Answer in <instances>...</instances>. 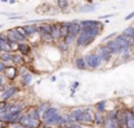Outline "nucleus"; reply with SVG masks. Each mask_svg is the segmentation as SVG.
Returning <instances> with one entry per match:
<instances>
[{
    "label": "nucleus",
    "mask_w": 134,
    "mask_h": 128,
    "mask_svg": "<svg viewBox=\"0 0 134 128\" xmlns=\"http://www.w3.org/2000/svg\"><path fill=\"white\" fill-rule=\"evenodd\" d=\"M1 3H8V0H1Z\"/></svg>",
    "instance_id": "obj_45"
},
{
    "label": "nucleus",
    "mask_w": 134,
    "mask_h": 128,
    "mask_svg": "<svg viewBox=\"0 0 134 128\" xmlns=\"http://www.w3.org/2000/svg\"><path fill=\"white\" fill-rule=\"evenodd\" d=\"M107 103H108V101L107 100H101V101H99V102H96L95 103V105H94L95 112H96V113H100V114H106Z\"/></svg>",
    "instance_id": "obj_22"
},
{
    "label": "nucleus",
    "mask_w": 134,
    "mask_h": 128,
    "mask_svg": "<svg viewBox=\"0 0 134 128\" xmlns=\"http://www.w3.org/2000/svg\"><path fill=\"white\" fill-rule=\"evenodd\" d=\"M12 52H0V62L8 65V63H12Z\"/></svg>",
    "instance_id": "obj_25"
},
{
    "label": "nucleus",
    "mask_w": 134,
    "mask_h": 128,
    "mask_svg": "<svg viewBox=\"0 0 134 128\" xmlns=\"http://www.w3.org/2000/svg\"><path fill=\"white\" fill-rule=\"evenodd\" d=\"M38 128H55V127H51V126L46 125V123L41 122V125H39V127H38Z\"/></svg>",
    "instance_id": "obj_38"
},
{
    "label": "nucleus",
    "mask_w": 134,
    "mask_h": 128,
    "mask_svg": "<svg viewBox=\"0 0 134 128\" xmlns=\"http://www.w3.org/2000/svg\"><path fill=\"white\" fill-rule=\"evenodd\" d=\"M8 3H10L11 5H13V4H15V0H8Z\"/></svg>",
    "instance_id": "obj_42"
},
{
    "label": "nucleus",
    "mask_w": 134,
    "mask_h": 128,
    "mask_svg": "<svg viewBox=\"0 0 134 128\" xmlns=\"http://www.w3.org/2000/svg\"><path fill=\"white\" fill-rule=\"evenodd\" d=\"M51 82H56V77H55V76H52V77H51Z\"/></svg>",
    "instance_id": "obj_44"
},
{
    "label": "nucleus",
    "mask_w": 134,
    "mask_h": 128,
    "mask_svg": "<svg viewBox=\"0 0 134 128\" xmlns=\"http://www.w3.org/2000/svg\"><path fill=\"white\" fill-rule=\"evenodd\" d=\"M80 87V82H77V81H75V82H72V84H71V96H74V94H75V91L77 90V88Z\"/></svg>",
    "instance_id": "obj_30"
},
{
    "label": "nucleus",
    "mask_w": 134,
    "mask_h": 128,
    "mask_svg": "<svg viewBox=\"0 0 134 128\" xmlns=\"http://www.w3.org/2000/svg\"><path fill=\"white\" fill-rule=\"evenodd\" d=\"M81 33V25H80V20H72L70 21V25H69V32L66 36H69L72 39H76L77 36Z\"/></svg>",
    "instance_id": "obj_10"
},
{
    "label": "nucleus",
    "mask_w": 134,
    "mask_h": 128,
    "mask_svg": "<svg viewBox=\"0 0 134 128\" xmlns=\"http://www.w3.org/2000/svg\"><path fill=\"white\" fill-rule=\"evenodd\" d=\"M11 84V82H8L7 81V78L5 77V76L3 75V74H0V85H10Z\"/></svg>",
    "instance_id": "obj_29"
},
{
    "label": "nucleus",
    "mask_w": 134,
    "mask_h": 128,
    "mask_svg": "<svg viewBox=\"0 0 134 128\" xmlns=\"http://www.w3.org/2000/svg\"><path fill=\"white\" fill-rule=\"evenodd\" d=\"M63 128H70L69 126H63Z\"/></svg>",
    "instance_id": "obj_46"
},
{
    "label": "nucleus",
    "mask_w": 134,
    "mask_h": 128,
    "mask_svg": "<svg viewBox=\"0 0 134 128\" xmlns=\"http://www.w3.org/2000/svg\"><path fill=\"white\" fill-rule=\"evenodd\" d=\"M6 68H7V65H6L5 63L0 62V74H4V71L6 70Z\"/></svg>",
    "instance_id": "obj_36"
},
{
    "label": "nucleus",
    "mask_w": 134,
    "mask_h": 128,
    "mask_svg": "<svg viewBox=\"0 0 134 128\" xmlns=\"http://www.w3.org/2000/svg\"><path fill=\"white\" fill-rule=\"evenodd\" d=\"M50 36L53 42H57L61 39V33H59V23L58 21H51L50 23Z\"/></svg>",
    "instance_id": "obj_13"
},
{
    "label": "nucleus",
    "mask_w": 134,
    "mask_h": 128,
    "mask_svg": "<svg viewBox=\"0 0 134 128\" xmlns=\"http://www.w3.org/2000/svg\"><path fill=\"white\" fill-rule=\"evenodd\" d=\"M69 25H70V21H66V20H64V21H61V23H59V33H61V39H64V38L66 37V35H68V32H69Z\"/></svg>",
    "instance_id": "obj_24"
},
{
    "label": "nucleus",
    "mask_w": 134,
    "mask_h": 128,
    "mask_svg": "<svg viewBox=\"0 0 134 128\" xmlns=\"http://www.w3.org/2000/svg\"><path fill=\"white\" fill-rule=\"evenodd\" d=\"M38 37L42 44H45V45L52 44L53 40L50 36V23L38 24Z\"/></svg>",
    "instance_id": "obj_2"
},
{
    "label": "nucleus",
    "mask_w": 134,
    "mask_h": 128,
    "mask_svg": "<svg viewBox=\"0 0 134 128\" xmlns=\"http://www.w3.org/2000/svg\"><path fill=\"white\" fill-rule=\"evenodd\" d=\"M33 83V74L32 73H26L23 76H20V85L24 88H27Z\"/></svg>",
    "instance_id": "obj_21"
},
{
    "label": "nucleus",
    "mask_w": 134,
    "mask_h": 128,
    "mask_svg": "<svg viewBox=\"0 0 134 128\" xmlns=\"http://www.w3.org/2000/svg\"><path fill=\"white\" fill-rule=\"evenodd\" d=\"M3 75L7 78L8 82L12 83L13 81L18 77V68L14 65H7V68H6V70L4 71Z\"/></svg>",
    "instance_id": "obj_12"
},
{
    "label": "nucleus",
    "mask_w": 134,
    "mask_h": 128,
    "mask_svg": "<svg viewBox=\"0 0 134 128\" xmlns=\"http://www.w3.org/2000/svg\"><path fill=\"white\" fill-rule=\"evenodd\" d=\"M122 57V60L124 62H128L129 59L132 58V52H126V53H122V55H120Z\"/></svg>",
    "instance_id": "obj_31"
},
{
    "label": "nucleus",
    "mask_w": 134,
    "mask_h": 128,
    "mask_svg": "<svg viewBox=\"0 0 134 128\" xmlns=\"http://www.w3.org/2000/svg\"><path fill=\"white\" fill-rule=\"evenodd\" d=\"M103 44H104V46L110 51V53L113 56H120L121 55L120 46H119V44L116 43V40L115 39H109V40H107V42H104Z\"/></svg>",
    "instance_id": "obj_11"
},
{
    "label": "nucleus",
    "mask_w": 134,
    "mask_h": 128,
    "mask_svg": "<svg viewBox=\"0 0 134 128\" xmlns=\"http://www.w3.org/2000/svg\"><path fill=\"white\" fill-rule=\"evenodd\" d=\"M127 109L120 107L116 109V116H115V121H116L118 128H127Z\"/></svg>",
    "instance_id": "obj_7"
},
{
    "label": "nucleus",
    "mask_w": 134,
    "mask_h": 128,
    "mask_svg": "<svg viewBox=\"0 0 134 128\" xmlns=\"http://www.w3.org/2000/svg\"><path fill=\"white\" fill-rule=\"evenodd\" d=\"M49 7H50L49 4H42L41 6H38V7L36 8V12H37L38 14H45V13L48 12Z\"/></svg>",
    "instance_id": "obj_27"
},
{
    "label": "nucleus",
    "mask_w": 134,
    "mask_h": 128,
    "mask_svg": "<svg viewBox=\"0 0 134 128\" xmlns=\"http://www.w3.org/2000/svg\"><path fill=\"white\" fill-rule=\"evenodd\" d=\"M122 1H126V0H122Z\"/></svg>",
    "instance_id": "obj_48"
},
{
    "label": "nucleus",
    "mask_w": 134,
    "mask_h": 128,
    "mask_svg": "<svg viewBox=\"0 0 134 128\" xmlns=\"http://www.w3.org/2000/svg\"><path fill=\"white\" fill-rule=\"evenodd\" d=\"M94 52L96 53L100 57V59L102 60V63H109L113 58V55L110 53V51L104 46V44H100L96 46V49L94 50Z\"/></svg>",
    "instance_id": "obj_6"
},
{
    "label": "nucleus",
    "mask_w": 134,
    "mask_h": 128,
    "mask_svg": "<svg viewBox=\"0 0 134 128\" xmlns=\"http://www.w3.org/2000/svg\"><path fill=\"white\" fill-rule=\"evenodd\" d=\"M70 116L71 121L76 123H80L82 126H89V127H94L93 126V115L94 112L91 107H76L72 108L68 113Z\"/></svg>",
    "instance_id": "obj_1"
},
{
    "label": "nucleus",
    "mask_w": 134,
    "mask_h": 128,
    "mask_svg": "<svg viewBox=\"0 0 134 128\" xmlns=\"http://www.w3.org/2000/svg\"><path fill=\"white\" fill-rule=\"evenodd\" d=\"M74 65H75V68L77 70H81V71H84L88 69L86 59H84V56H77V57L74 58Z\"/></svg>",
    "instance_id": "obj_19"
},
{
    "label": "nucleus",
    "mask_w": 134,
    "mask_h": 128,
    "mask_svg": "<svg viewBox=\"0 0 134 128\" xmlns=\"http://www.w3.org/2000/svg\"><path fill=\"white\" fill-rule=\"evenodd\" d=\"M122 35H125L126 37H128L129 39L134 38V26L131 25V26H127L124 31H122Z\"/></svg>",
    "instance_id": "obj_26"
},
{
    "label": "nucleus",
    "mask_w": 134,
    "mask_h": 128,
    "mask_svg": "<svg viewBox=\"0 0 134 128\" xmlns=\"http://www.w3.org/2000/svg\"><path fill=\"white\" fill-rule=\"evenodd\" d=\"M87 1V4H93L94 3V0H86Z\"/></svg>",
    "instance_id": "obj_43"
},
{
    "label": "nucleus",
    "mask_w": 134,
    "mask_h": 128,
    "mask_svg": "<svg viewBox=\"0 0 134 128\" xmlns=\"http://www.w3.org/2000/svg\"><path fill=\"white\" fill-rule=\"evenodd\" d=\"M131 49L132 50H134V38H132L131 39Z\"/></svg>",
    "instance_id": "obj_41"
},
{
    "label": "nucleus",
    "mask_w": 134,
    "mask_h": 128,
    "mask_svg": "<svg viewBox=\"0 0 134 128\" xmlns=\"http://www.w3.org/2000/svg\"><path fill=\"white\" fill-rule=\"evenodd\" d=\"M132 18H134V11L133 12H131L129 14H127L126 17H125V20H131Z\"/></svg>",
    "instance_id": "obj_37"
},
{
    "label": "nucleus",
    "mask_w": 134,
    "mask_h": 128,
    "mask_svg": "<svg viewBox=\"0 0 134 128\" xmlns=\"http://www.w3.org/2000/svg\"><path fill=\"white\" fill-rule=\"evenodd\" d=\"M41 122L42 121L31 118V116H29L26 113H24V115L21 116L20 121H19V123H21L25 128H38L39 125H41Z\"/></svg>",
    "instance_id": "obj_8"
},
{
    "label": "nucleus",
    "mask_w": 134,
    "mask_h": 128,
    "mask_svg": "<svg viewBox=\"0 0 134 128\" xmlns=\"http://www.w3.org/2000/svg\"><path fill=\"white\" fill-rule=\"evenodd\" d=\"M99 7L100 5H96V4H82L79 7H75V11L79 13H91L96 11Z\"/></svg>",
    "instance_id": "obj_14"
},
{
    "label": "nucleus",
    "mask_w": 134,
    "mask_h": 128,
    "mask_svg": "<svg viewBox=\"0 0 134 128\" xmlns=\"http://www.w3.org/2000/svg\"><path fill=\"white\" fill-rule=\"evenodd\" d=\"M15 30H17L18 32L20 33V35L23 36V37L27 38V37H26V32H25V30H24V27H23V26H15Z\"/></svg>",
    "instance_id": "obj_33"
},
{
    "label": "nucleus",
    "mask_w": 134,
    "mask_h": 128,
    "mask_svg": "<svg viewBox=\"0 0 134 128\" xmlns=\"http://www.w3.org/2000/svg\"><path fill=\"white\" fill-rule=\"evenodd\" d=\"M6 35H7V38L10 42H17V43H25L27 42V38L23 37L20 33L15 30V27H12L10 30L6 31Z\"/></svg>",
    "instance_id": "obj_9"
},
{
    "label": "nucleus",
    "mask_w": 134,
    "mask_h": 128,
    "mask_svg": "<svg viewBox=\"0 0 134 128\" xmlns=\"http://www.w3.org/2000/svg\"><path fill=\"white\" fill-rule=\"evenodd\" d=\"M23 27L26 32L27 40L32 39L35 36H38V25L37 24H25V25H23Z\"/></svg>",
    "instance_id": "obj_15"
},
{
    "label": "nucleus",
    "mask_w": 134,
    "mask_h": 128,
    "mask_svg": "<svg viewBox=\"0 0 134 128\" xmlns=\"http://www.w3.org/2000/svg\"><path fill=\"white\" fill-rule=\"evenodd\" d=\"M19 90H20V87H19V85H15V84H13V83H11L10 85L6 87V89L3 93H0V101H6V102H8L12 97H14L15 94L19 93Z\"/></svg>",
    "instance_id": "obj_4"
},
{
    "label": "nucleus",
    "mask_w": 134,
    "mask_h": 128,
    "mask_svg": "<svg viewBox=\"0 0 134 128\" xmlns=\"http://www.w3.org/2000/svg\"><path fill=\"white\" fill-rule=\"evenodd\" d=\"M128 110L131 112V113H132V115L134 116V105H132V107H129V108H128Z\"/></svg>",
    "instance_id": "obj_40"
},
{
    "label": "nucleus",
    "mask_w": 134,
    "mask_h": 128,
    "mask_svg": "<svg viewBox=\"0 0 134 128\" xmlns=\"http://www.w3.org/2000/svg\"><path fill=\"white\" fill-rule=\"evenodd\" d=\"M1 27H3V24H0V29H1Z\"/></svg>",
    "instance_id": "obj_47"
},
{
    "label": "nucleus",
    "mask_w": 134,
    "mask_h": 128,
    "mask_svg": "<svg viewBox=\"0 0 134 128\" xmlns=\"http://www.w3.org/2000/svg\"><path fill=\"white\" fill-rule=\"evenodd\" d=\"M104 114H100V113H96L94 112V115H93V126L95 127H99V128H103L104 126Z\"/></svg>",
    "instance_id": "obj_20"
},
{
    "label": "nucleus",
    "mask_w": 134,
    "mask_h": 128,
    "mask_svg": "<svg viewBox=\"0 0 134 128\" xmlns=\"http://www.w3.org/2000/svg\"><path fill=\"white\" fill-rule=\"evenodd\" d=\"M116 35H118L116 32H113V33H110V35H108V36H107V37H104L103 39H102V44H103L104 42H107V40H109V39H113V38H115V37H116Z\"/></svg>",
    "instance_id": "obj_32"
},
{
    "label": "nucleus",
    "mask_w": 134,
    "mask_h": 128,
    "mask_svg": "<svg viewBox=\"0 0 134 128\" xmlns=\"http://www.w3.org/2000/svg\"><path fill=\"white\" fill-rule=\"evenodd\" d=\"M7 103L6 101H0V113H4L6 109V107H7Z\"/></svg>",
    "instance_id": "obj_34"
},
{
    "label": "nucleus",
    "mask_w": 134,
    "mask_h": 128,
    "mask_svg": "<svg viewBox=\"0 0 134 128\" xmlns=\"http://www.w3.org/2000/svg\"><path fill=\"white\" fill-rule=\"evenodd\" d=\"M116 40V43L119 44L120 46V50H121V55L122 53H126V52H131V39L128 37H126L125 35L122 33H118L116 37L114 38Z\"/></svg>",
    "instance_id": "obj_5"
},
{
    "label": "nucleus",
    "mask_w": 134,
    "mask_h": 128,
    "mask_svg": "<svg viewBox=\"0 0 134 128\" xmlns=\"http://www.w3.org/2000/svg\"><path fill=\"white\" fill-rule=\"evenodd\" d=\"M113 13H111V14H106V15H100V19H106V18H110V17H113ZM99 19V20H100Z\"/></svg>",
    "instance_id": "obj_39"
},
{
    "label": "nucleus",
    "mask_w": 134,
    "mask_h": 128,
    "mask_svg": "<svg viewBox=\"0 0 134 128\" xmlns=\"http://www.w3.org/2000/svg\"><path fill=\"white\" fill-rule=\"evenodd\" d=\"M69 127H70V128H86V127H84V126L80 125V123H76V122L70 123V125H69Z\"/></svg>",
    "instance_id": "obj_35"
},
{
    "label": "nucleus",
    "mask_w": 134,
    "mask_h": 128,
    "mask_svg": "<svg viewBox=\"0 0 134 128\" xmlns=\"http://www.w3.org/2000/svg\"><path fill=\"white\" fill-rule=\"evenodd\" d=\"M58 113H59V108L53 107V105H50V107H49L45 112H43V113H42V119H41L42 122H45V121L49 120L51 116H53L55 114H58Z\"/></svg>",
    "instance_id": "obj_17"
},
{
    "label": "nucleus",
    "mask_w": 134,
    "mask_h": 128,
    "mask_svg": "<svg viewBox=\"0 0 134 128\" xmlns=\"http://www.w3.org/2000/svg\"><path fill=\"white\" fill-rule=\"evenodd\" d=\"M70 0H56V7L58 8V11L63 12L64 14H66V12L70 11Z\"/></svg>",
    "instance_id": "obj_18"
},
{
    "label": "nucleus",
    "mask_w": 134,
    "mask_h": 128,
    "mask_svg": "<svg viewBox=\"0 0 134 128\" xmlns=\"http://www.w3.org/2000/svg\"><path fill=\"white\" fill-rule=\"evenodd\" d=\"M49 107H50V103H49V102H45V101H43V102H39V103H38L37 109L41 112V113H43V112H45L46 109L49 108Z\"/></svg>",
    "instance_id": "obj_28"
},
{
    "label": "nucleus",
    "mask_w": 134,
    "mask_h": 128,
    "mask_svg": "<svg viewBox=\"0 0 134 128\" xmlns=\"http://www.w3.org/2000/svg\"><path fill=\"white\" fill-rule=\"evenodd\" d=\"M23 64H25V58H24L20 53H18V52L13 53L12 55V65L20 66V65H23Z\"/></svg>",
    "instance_id": "obj_23"
},
{
    "label": "nucleus",
    "mask_w": 134,
    "mask_h": 128,
    "mask_svg": "<svg viewBox=\"0 0 134 128\" xmlns=\"http://www.w3.org/2000/svg\"><path fill=\"white\" fill-rule=\"evenodd\" d=\"M84 59H86L87 66L88 69H93V70H97L102 66V60L100 59V57L94 52H89L84 56Z\"/></svg>",
    "instance_id": "obj_3"
},
{
    "label": "nucleus",
    "mask_w": 134,
    "mask_h": 128,
    "mask_svg": "<svg viewBox=\"0 0 134 128\" xmlns=\"http://www.w3.org/2000/svg\"><path fill=\"white\" fill-rule=\"evenodd\" d=\"M18 53H20L23 57H26V56H30L31 52H32V45L30 43H19L18 45V50H17Z\"/></svg>",
    "instance_id": "obj_16"
}]
</instances>
